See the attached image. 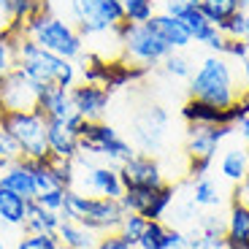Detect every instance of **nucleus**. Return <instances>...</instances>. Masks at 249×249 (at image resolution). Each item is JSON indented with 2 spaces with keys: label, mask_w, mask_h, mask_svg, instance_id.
I'll return each instance as SVG.
<instances>
[{
  "label": "nucleus",
  "mask_w": 249,
  "mask_h": 249,
  "mask_svg": "<svg viewBox=\"0 0 249 249\" xmlns=\"http://www.w3.org/2000/svg\"><path fill=\"white\" fill-rule=\"evenodd\" d=\"M14 49H17V68L22 71L38 89L49 87V84L71 89L76 81H79V71H76L73 60H65V57L44 49V46L36 44L30 36L14 38Z\"/></svg>",
  "instance_id": "1"
},
{
  "label": "nucleus",
  "mask_w": 249,
  "mask_h": 249,
  "mask_svg": "<svg viewBox=\"0 0 249 249\" xmlns=\"http://www.w3.org/2000/svg\"><path fill=\"white\" fill-rule=\"evenodd\" d=\"M190 98L206 100L217 108H228L238 100V84H236V73L233 65L225 54H212L206 57L198 65L193 76H190Z\"/></svg>",
  "instance_id": "2"
},
{
  "label": "nucleus",
  "mask_w": 249,
  "mask_h": 249,
  "mask_svg": "<svg viewBox=\"0 0 249 249\" xmlns=\"http://www.w3.org/2000/svg\"><path fill=\"white\" fill-rule=\"evenodd\" d=\"M62 219H76L84 228H89L92 233H111L119 228L124 217V209L117 198H103V195H87L71 187L65 190V200L60 209Z\"/></svg>",
  "instance_id": "3"
},
{
  "label": "nucleus",
  "mask_w": 249,
  "mask_h": 249,
  "mask_svg": "<svg viewBox=\"0 0 249 249\" xmlns=\"http://www.w3.org/2000/svg\"><path fill=\"white\" fill-rule=\"evenodd\" d=\"M22 36H30L36 44H41L44 49L65 57V60L76 62L84 54V38L79 36L76 25H71V22L54 17V14H49V11L33 17L25 25V33H22Z\"/></svg>",
  "instance_id": "4"
},
{
  "label": "nucleus",
  "mask_w": 249,
  "mask_h": 249,
  "mask_svg": "<svg viewBox=\"0 0 249 249\" xmlns=\"http://www.w3.org/2000/svg\"><path fill=\"white\" fill-rule=\"evenodd\" d=\"M114 36H117L124 57H127L130 62H136V65H143V68L160 65V62L174 52L149 25H146V22H143V25L122 22V25L114 27Z\"/></svg>",
  "instance_id": "5"
},
{
  "label": "nucleus",
  "mask_w": 249,
  "mask_h": 249,
  "mask_svg": "<svg viewBox=\"0 0 249 249\" xmlns=\"http://www.w3.org/2000/svg\"><path fill=\"white\" fill-rule=\"evenodd\" d=\"M0 124L17 138L22 157L27 160H46L49 157V138H46V117L41 111H3Z\"/></svg>",
  "instance_id": "6"
},
{
  "label": "nucleus",
  "mask_w": 249,
  "mask_h": 249,
  "mask_svg": "<svg viewBox=\"0 0 249 249\" xmlns=\"http://www.w3.org/2000/svg\"><path fill=\"white\" fill-rule=\"evenodd\" d=\"M79 143H81V155L108 157L111 162H124L130 155H136L130 141H124L111 124H106L103 119H95V122L87 119V122L81 124Z\"/></svg>",
  "instance_id": "7"
},
{
  "label": "nucleus",
  "mask_w": 249,
  "mask_h": 249,
  "mask_svg": "<svg viewBox=\"0 0 249 249\" xmlns=\"http://www.w3.org/2000/svg\"><path fill=\"white\" fill-rule=\"evenodd\" d=\"M38 92L41 89L19 68H14L0 81V108L3 111H33L38 106Z\"/></svg>",
  "instance_id": "8"
},
{
  "label": "nucleus",
  "mask_w": 249,
  "mask_h": 249,
  "mask_svg": "<svg viewBox=\"0 0 249 249\" xmlns=\"http://www.w3.org/2000/svg\"><path fill=\"white\" fill-rule=\"evenodd\" d=\"M119 179H122L124 190L127 187H146V190H157L165 184L160 162L149 155V152H136L124 162H119Z\"/></svg>",
  "instance_id": "9"
},
{
  "label": "nucleus",
  "mask_w": 249,
  "mask_h": 249,
  "mask_svg": "<svg viewBox=\"0 0 249 249\" xmlns=\"http://www.w3.org/2000/svg\"><path fill=\"white\" fill-rule=\"evenodd\" d=\"M233 133L231 124H190L187 127V157H206L214 160L219 152V143Z\"/></svg>",
  "instance_id": "10"
},
{
  "label": "nucleus",
  "mask_w": 249,
  "mask_h": 249,
  "mask_svg": "<svg viewBox=\"0 0 249 249\" xmlns=\"http://www.w3.org/2000/svg\"><path fill=\"white\" fill-rule=\"evenodd\" d=\"M71 100H73V111L81 114L84 119L95 122L106 114L111 92L103 84H92V81H76L71 87Z\"/></svg>",
  "instance_id": "11"
},
{
  "label": "nucleus",
  "mask_w": 249,
  "mask_h": 249,
  "mask_svg": "<svg viewBox=\"0 0 249 249\" xmlns=\"http://www.w3.org/2000/svg\"><path fill=\"white\" fill-rule=\"evenodd\" d=\"M44 11H49L46 0H0V14H3L0 25L6 27L14 38H19L25 33L27 22Z\"/></svg>",
  "instance_id": "12"
},
{
  "label": "nucleus",
  "mask_w": 249,
  "mask_h": 249,
  "mask_svg": "<svg viewBox=\"0 0 249 249\" xmlns=\"http://www.w3.org/2000/svg\"><path fill=\"white\" fill-rule=\"evenodd\" d=\"M46 138H49V155L57 160H76L81 155L79 133L68 124V119H46Z\"/></svg>",
  "instance_id": "13"
},
{
  "label": "nucleus",
  "mask_w": 249,
  "mask_h": 249,
  "mask_svg": "<svg viewBox=\"0 0 249 249\" xmlns=\"http://www.w3.org/2000/svg\"><path fill=\"white\" fill-rule=\"evenodd\" d=\"M165 124H168L165 108L152 106L143 117L136 119V133H133V138L138 141V146H141L143 152H155V149H160V143H162V130H165Z\"/></svg>",
  "instance_id": "14"
},
{
  "label": "nucleus",
  "mask_w": 249,
  "mask_h": 249,
  "mask_svg": "<svg viewBox=\"0 0 249 249\" xmlns=\"http://www.w3.org/2000/svg\"><path fill=\"white\" fill-rule=\"evenodd\" d=\"M84 184H87V193L92 195H103V198H122L124 184L119 179V168L111 165H92L87 162V176H84Z\"/></svg>",
  "instance_id": "15"
},
{
  "label": "nucleus",
  "mask_w": 249,
  "mask_h": 249,
  "mask_svg": "<svg viewBox=\"0 0 249 249\" xmlns=\"http://www.w3.org/2000/svg\"><path fill=\"white\" fill-rule=\"evenodd\" d=\"M36 111H41L46 119H71L73 117V100H71V89L57 87V84H49L38 92V106Z\"/></svg>",
  "instance_id": "16"
},
{
  "label": "nucleus",
  "mask_w": 249,
  "mask_h": 249,
  "mask_svg": "<svg viewBox=\"0 0 249 249\" xmlns=\"http://www.w3.org/2000/svg\"><path fill=\"white\" fill-rule=\"evenodd\" d=\"M146 71H149V68L136 65V62H130V60H106V62H103L100 84H103L108 92H114V89H119V87H127V84L141 81L143 76H146Z\"/></svg>",
  "instance_id": "17"
},
{
  "label": "nucleus",
  "mask_w": 249,
  "mask_h": 249,
  "mask_svg": "<svg viewBox=\"0 0 249 249\" xmlns=\"http://www.w3.org/2000/svg\"><path fill=\"white\" fill-rule=\"evenodd\" d=\"M71 14H73V19H76V30H79L81 38L114 33L111 27L103 22V17L98 14V0H71Z\"/></svg>",
  "instance_id": "18"
},
{
  "label": "nucleus",
  "mask_w": 249,
  "mask_h": 249,
  "mask_svg": "<svg viewBox=\"0 0 249 249\" xmlns=\"http://www.w3.org/2000/svg\"><path fill=\"white\" fill-rule=\"evenodd\" d=\"M225 244L228 249H249V206L233 200L225 219Z\"/></svg>",
  "instance_id": "19"
},
{
  "label": "nucleus",
  "mask_w": 249,
  "mask_h": 249,
  "mask_svg": "<svg viewBox=\"0 0 249 249\" xmlns=\"http://www.w3.org/2000/svg\"><path fill=\"white\" fill-rule=\"evenodd\" d=\"M0 187H8L11 193L22 195L27 200H36V179H33L30 162L22 157V160L11 162L0 171Z\"/></svg>",
  "instance_id": "20"
},
{
  "label": "nucleus",
  "mask_w": 249,
  "mask_h": 249,
  "mask_svg": "<svg viewBox=\"0 0 249 249\" xmlns=\"http://www.w3.org/2000/svg\"><path fill=\"white\" fill-rule=\"evenodd\" d=\"M146 25L152 27V30L157 33V36L165 41V44L171 46V49H187V46L193 44V38H190V33L184 30V25H181L179 19H174L171 14H165V11H160V14H155V17L146 22Z\"/></svg>",
  "instance_id": "21"
},
{
  "label": "nucleus",
  "mask_w": 249,
  "mask_h": 249,
  "mask_svg": "<svg viewBox=\"0 0 249 249\" xmlns=\"http://www.w3.org/2000/svg\"><path fill=\"white\" fill-rule=\"evenodd\" d=\"M27 206L30 200L11 193L8 187H0V222L8 228H22L27 219Z\"/></svg>",
  "instance_id": "22"
},
{
  "label": "nucleus",
  "mask_w": 249,
  "mask_h": 249,
  "mask_svg": "<svg viewBox=\"0 0 249 249\" xmlns=\"http://www.w3.org/2000/svg\"><path fill=\"white\" fill-rule=\"evenodd\" d=\"M219 174L231 184H241L249 176V146H233L219 160Z\"/></svg>",
  "instance_id": "23"
},
{
  "label": "nucleus",
  "mask_w": 249,
  "mask_h": 249,
  "mask_svg": "<svg viewBox=\"0 0 249 249\" xmlns=\"http://www.w3.org/2000/svg\"><path fill=\"white\" fill-rule=\"evenodd\" d=\"M62 217L60 212H52V209H44L41 203L30 200L27 206V219L22 225V233H57Z\"/></svg>",
  "instance_id": "24"
},
{
  "label": "nucleus",
  "mask_w": 249,
  "mask_h": 249,
  "mask_svg": "<svg viewBox=\"0 0 249 249\" xmlns=\"http://www.w3.org/2000/svg\"><path fill=\"white\" fill-rule=\"evenodd\" d=\"M181 117L187 119V124H225V108H217L198 98H187V103L181 106Z\"/></svg>",
  "instance_id": "25"
},
{
  "label": "nucleus",
  "mask_w": 249,
  "mask_h": 249,
  "mask_svg": "<svg viewBox=\"0 0 249 249\" xmlns=\"http://www.w3.org/2000/svg\"><path fill=\"white\" fill-rule=\"evenodd\" d=\"M57 238H60V244H65L71 249H95V244H98L95 233L76 219H62L60 228H57Z\"/></svg>",
  "instance_id": "26"
},
{
  "label": "nucleus",
  "mask_w": 249,
  "mask_h": 249,
  "mask_svg": "<svg viewBox=\"0 0 249 249\" xmlns=\"http://www.w3.org/2000/svg\"><path fill=\"white\" fill-rule=\"evenodd\" d=\"M198 8L203 11V17L209 19L212 25L222 27L225 22H228V17L241 8V0H200Z\"/></svg>",
  "instance_id": "27"
},
{
  "label": "nucleus",
  "mask_w": 249,
  "mask_h": 249,
  "mask_svg": "<svg viewBox=\"0 0 249 249\" xmlns=\"http://www.w3.org/2000/svg\"><path fill=\"white\" fill-rule=\"evenodd\" d=\"M174 195H176V187L168 184V181H165L162 187H157L155 195H152V200H149V206H146V212H143L141 217L162 219V217H165V212L171 209V203H174Z\"/></svg>",
  "instance_id": "28"
},
{
  "label": "nucleus",
  "mask_w": 249,
  "mask_h": 249,
  "mask_svg": "<svg viewBox=\"0 0 249 249\" xmlns=\"http://www.w3.org/2000/svg\"><path fill=\"white\" fill-rule=\"evenodd\" d=\"M124 14V22H133V25H143L155 17V0H119Z\"/></svg>",
  "instance_id": "29"
},
{
  "label": "nucleus",
  "mask_w": 249,
  "mask_h": 249,
  "mask_svg": "<svg viewBox=\"0 0 249 249\" xmlns=\"http://www.w3.org/2000/svg\"><path fill=\"white\" fill-rule=\"evenodd\" d=\"M146 222H149V219L141 217L138 212H124V217H122V222H119L117 233L124 238V241H130L133 247H138L143 231H146Z\"/></svg>",
  "instance_id": "30"
},
{
  "label": "nucleus",
  "mask_w": 249,
  "mask_h": 249,
  "mask_svg": "<svg viewBox=\"0 0 249 249\" xmlns=\"http://www.w3.org/2000/svg\"><path fill=\"white\" fill-rule=\"evenodd\" d=\"M152 195H155V190H146V187H127L122 193V198H119V203H122L124 212L143 214L146 206H149V200H152Z\"/></svg>",
  "instance_id": "31"
},
{
  "label": "nucleus",
  "mask_w": 249,
  "mask_h": 249,
  "mask_svg": "<svg viewBox=\"0 0 249 249\" xmlns=\"http://www.w3.org/2000/svg\"><path fill=\"white\" fill-rule=\"evenodd\" d=\"M193 200H195L198 206H219L222 195H219L217 181H212L209 176H200V179H195V184H193Z\"/></svg>",
  "instance_id": "32"
},
{
  "label": "nucleus",
  "mask_w": 249,
  "mask_h": 249,
  "mask_svg": "<svg viewBox=\"0 0 249 249\" xmlns=\"http://www.w3.org/2000/svg\"><path fill=\"white\" fill-rule=\"evenodd\" d=\"M165 225H162V219H149L146 222V231H143L141 241H138L136 249H165L162 247V241H165Z\"/></svg>",
  "instance_id": "33"
},
{
  "label": "nucleus",
  "mask_w": 249,
  "mask_h": 249,
  "mask_svg": "<svg viewBox=\"0 0 249 249\" xmlns=\"http://www.w3.org/2000/svg\"><path fill=\"white\" fill-rule=\"evenodd\" d=\"M57 247H60L57 233H25L14 249H57Z\"/></svg>",
  "instance_id": "34"
},
{
  "label": "nucleus",
  "mask_w": 249,
  "mask_h": 249,
  "mask_svg": "<svg viewBox=\"0 0 249 249\" xmlns=\"http://www.w3.org/2000/svg\"><path fill=\"white\" fill-rule=\"evenodd\" d=\"M17 160H22V149H19L17 138L0 124V165L6 168V165H11V162H17Z\"/></svg>",
  "instance_id": "35"
},
{
  "label": "nucleus",
  "mask_w": 249,
  "mask_h": 249,
  "mask_svg": "<svg viewBox=\"0 0 249 249\" xmlns=\"http://www.w3.org/2000/svg\"><path fill=\"white\" fill-rule=\"evenodd\" d=\"M162 71H165L168 76H174V79H190V76H193V65H190V60H187L184 54H179L176 49L162 60Z\"/></svg>",
  "instance_id": "36"
},
{
  "label": "nucleus",
  "mask_w": 249,
  "mask_h": 249,
  "mask_svg": "<svg viewBox=\"0 0 249 249\" xmlns=\"http://www.w3.org/2000/svg\"><path fill=\"white\" fill-rule=\"evenodd\" d=\"M98 14L103 17L108 27H117L124 22V14H122V6H119V0H98Z\"/></svg>",
  "instance_id": "37"
},
{
  "label": "nucleus",
  "mask_w": 249,
  "mask_h": 249,
  "mask_svg": "<svg viewBox=\"0 0 249 249\" xmlns=\"http://www.w3.org/2000/svg\"><path fill=\"white\" fill-rule=\"evenodd\" d=\"M17 68V49H14V36L0 38V81L8 71Z\"/></svg>",
  "instance_id": "38"
},
{
  "label": "nucleus",
  "mask_w": 249,
  "mask_h": 249,
  "mask_svg": "<svg viewBox=\"0 0 249 249\" xmlns=\"http://www.w3.org/2000/svg\"><path fill=\"white\" fill-rule=\"evenodd\" d=\"M244 25H247V8H238L236 14L228 17V22H225L219 30H222L228 38H244Z\"/></svg>",
  "instance_id": "39"
},
{
  "label": "nucleus",
  "mask_w": 249,
  "mask_h": 249,
  "mask_svg": "<svg viewBox=\"0 0 249 249\" xmlns=\"http://www.w3.org/2000/svg\"><path fill=\"white\" fill-rule=\"evenodd\" d=\"M225 57H231V60H247L249 57V44L244 41V38H228L225 41V49H222Z\"/></svg>",
  "instance_id": "40"
},
{
  "label": "nucleus",
  "mask_w": 249,
  "mask_h": 249,
  "mask_svg": "<svg viewBox=\"0 0 249 249\" xmlns=\"http://www.w3.org/2000/svg\"><path fill=\"white\" fill-rule=\"evenodd\" d=\"M62 200H65V190H62V187L36 195V203H41L44 209H52V212H60V209H62Z\"/></svg>",
  "instance_id": "41"
},
{
  "label": "nucleus",
  "mask_w": 249,
  "mask_h": 249,
  "mask_svg": "<svg viewBox=\"0 0 249 249\" xmlns=\"http://www.w3.org/2000/svg\"><path fill=\"white\" fill-rule=\"evenodd\" d=\"M95 249H136V247H133L130 241H124L117 231H111V233H103V236L98 238Z\"/></svg>",
  "instance_id": "42"
},
{
  "label": "nucleus",
  "mask_w": 249,
  "mask_h": 249,
  "mask_svg": "<svg viewBox=\"0 0 249 249\" xmlns=\"http://www.w3.org/2000/svg\"><path fill=\"white\" fill-rule=\"evenodd\" d=\"M212 162L214 160H206V157H190V162H187V174L193 176V179H200V176H206L209 171H212Z\"/></svg>",
  "instance_id": "43"
},
{
  "label": "nucleus",
  "mask_w": 249,
  "mask_h": 249,
  "mask_svg": "<svg viewBox=\"0 0 249 249\" xmlns=\"http://www.w3.org/2000/svg\"><path fill=\"white\" fill-rule=\"evenodd\" d=\"M162 247L165 249H187V236L181 231H176V228H168V231H165V241H162Z\"/></svg>",
  "instance_id": "44"
},
{
  "label": "nucleus",
  "mask_w": 249,
  "mask_h": 249,
  "mask_svg": "<svg viewBox=\"0 0 249 249\" xmlns=\"http://www.w3.org/2000/svg\"><path fill=\"white\" fill-rule=\"evenodd\" d=\"M233 200H244V203L249 206V176L241 181V184H236V193H233Z\"/></svg>",
  "instance_id": "45"
},
{
  "label": "nucleus",
  "mask_w": 249,
  "mask_h": 249,
  "mask_svg": "<svg viewBox=\"0 0 249 249\" xmlns=\"http://www.w3.org/2000/svg\"><path fill=\"white\" fill-rule=\"evenodd\" d=\"M236 127H238V133H241V138H244V143H247V146H249V114H247V117H244V119H241V122H238V124H236Z\"/></svg>",
  "instance_id": "46"
},
{
  "label": "nucleus",
  "mask_w": 249,
  "mask_h": 249,
  "mask_svg": "<svg viewBox=\"0 0 249 249\" xmlns=\"http://www.w3.org/2000/svg\"><path fill=\"white\" fill-rule=\"evenodd\" d=\"M241 73H244V89H249V57L241 60Z\"/></svg>",
  "instance_id": "47"
},
{
  "label": "nucleus",
  "mask_w": 249,
  "mask_h": 249,
  "mask_svg": "<svg viewBox=\"0 0 249 249\" xmlns=\"http://www.w3.org/2000/svg\"><path fill=\"white\" fill-rule=\"evenodd\" d=\"M238 103H241V106H244V111L249 114V89H244V92L238 95Z\"/></svg>",
  "instance_id": "48"
},
{
  "label": "nucleus",
  "mask_w": 249,
  "mask_h": 249,
  "mask_svg": "<svg viewBox=\"0 0 249 249\" xmlns=\"http://www.w3.org/2000/svg\"><path fill=\"white\" fill-rule=\"evenodd\" d=\"M244 41L249 44V11H247V25H244Z\"/></svg>",
  "instance_id": "49"
},
{
  "label": "nucleus",
  "mask_w": 249,
  "mask_h": 249,
  "mask_svg": "<svg viewBox=\"0 0 249 249\" xmlns=\"http://www.w3.org/2000/svg\"><path fill=\"white\" fill-rule=\"evenodd\" d=\"M179 3H187V6H200V0H179Z\"/></svg>",
  "instance_id": "50"
},
{
  "label": "nucleus",
  "mask_w": 249,
  "mask_h": 249,
  "mask_svg": "<svg viewBox=\"0 0 249 249\" xmlns=\"http://www.w3.org/2000/svg\"><path fill=\"white\" fill-rule=\"evenodd\" d=\"M241 8H247V11H249V0H241Z\"/></svg>",
  "instance_id": "51"
},
{
  "label": "nucleus",
  "mask_w": 249,
  "mask_h": 249,
  "mask_svg": "<svg viewBox=\"0 0 249 249\" xmlns=\"http://www.w3.org/2000/svg\"><path fill=\"white\" fill-rule=\"evenodd\" d=\"M0 249H6V241H3V236H0Z\"/></svg>",
  "instance_id": "52"
},
{
  "label": "nucleus",
  "mask_w": 249,
  "mask_h": 249,
  "mask_svg": "<svg viewBox=\"0 0 249 249\" xmlns=\"http://www.w3.org/2000/svg\"><path fill=\"white\" fill-rule=\"evenodd\" d=\"M57 249H71V247H65V244H60V247H57Z\"/></svg>",
  "instance_id": "53"
},
{
  "label": "nucleus",
  "mask_w": 249,
  "mask_h": 249,
  "mask_svg": "<svg viewBox=\"0 0 249 249\" xmlns=\"http://www.w3.org/2000/svg\"><path fill=\"white\" fill-rule=\"evenodd\" d=\"M155 3H168V0H155Z\"/></svg>",
  "instance_id": "54"
},
{
  "label": "nucleus",
  "mask_w": 249,
  "mask_h": 249,
  "mask_svg": "<svg viewBox=\"0 0 249 249\" xmlns=\"http://www.w3.org/2000/svg\"><path fill=\"white\" fill-rule=\"evenodd\" d=\"M0 171H3V165H0Z\"/></svg>",
  "instance_id": "55"
}]
</instances>
